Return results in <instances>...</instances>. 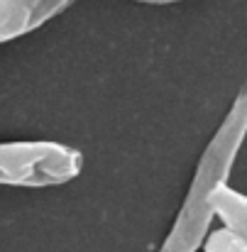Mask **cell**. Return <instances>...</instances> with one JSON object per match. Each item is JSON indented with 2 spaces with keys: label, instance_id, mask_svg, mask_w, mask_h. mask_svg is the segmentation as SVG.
Instances as JSON below:
<instances>
[{
  "label": "cell",
  "instance_id": "cell-1",
  "mask_svg": "<svg viewBox=\"0 0 247 252\" xmlns=\"http://www.w3.org/2000/svg\"><path fill=\"white\" fill-rule=\"evenodd\" d=\"M247 137V84L240 88L228 115L218 125L216 135L206 145L186 196L176 211V218L157 252H198L211 233L213 213L208 208L211 191L228 181V174L238 159V152Z\"/></svg>",
  "mask_w": 247,
  "mask_h": 252
},
{
  "label": "cell",
  "instance_id": "cell-2",
  "mask_svg": "<svg viewBox=\"0 0 247 252\" xmlns=\"http://www.w3.org/2000/svg\"><path fill=\"white\" fill-rule=\"evenodd\" d=\"M81 152L62 142H0V186H62L76 179L81 174Z\"/></svg>",
  "mask_w": 247,
  "mask_h": 252
},
{
  "label": "cell",
  "instance_id": "cell-3",
  "mask_svg": "<svg viewBox=\"0 0 247 252\" xmlns=\"http://www.w3.org/2000/svg\"><path fill=\"white\" fill-rule=\"evenodd\" d=\"M71 2L74 0H0V44L39 30Z\"/></svg>",
  "mask_w": 247,
  "mask_h": 252
},
{
  "label": "cell",
  "instance_id": "cell-5",
  "mask_svg": "<svg viewBox=\"0 0 247 252\" xmlns=\"http://www.w3.org/2000/svg\"><path fill=\"white\" fill-rule=\"evenodd\" d=\"M203 252H247V243L230 235L228 230L218 228V230H211L208 238L203 240Z\"/></svg>",
  "mask_w": 247,
  "mask_h": 252
},
{
  "label": "cell",
  "instance_id": "cell-4",
  "mask_svg": "<svg viewBox=\"0 0 247 252\" xmlns=\"http://www.w3.org/2000/svg\"><path fill=\"white\" fill-rule=\"evenodd\" d=\"M208 208L213 218L223 223V230L247 243V193L235 191L228 181H223L211 191Z\"/></svg>",
  "mask_w": 247,
  "mask_h": 252
},
{
  "label": "cell",
  "instance_id": "cell-6",
  "mask_svg": "<svg viewBox=\"0 0 247 252\" xmlns=\"http://www.w3.org/2000/svg\"><path fill=\"white\" fill-rule=\"evenodd\" d=\"M137 2H150V5H166V2H179V0H137Z\"/></svg>",
  "mask_w": 247,
  "mask_h": 252
}]
</instances>
